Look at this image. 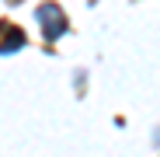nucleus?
<instances>
[{
  "label": "nucleus",
  "instance_id": "1",
  "mask_svg": "<svg viewBox=\"0 0 160 157\" xmlns=\"http://www.w3.org/2000/svg\"><path fill=\"white\" fill-rule=\"evenodd\" d=\"M42 18H45V32H49V35H59V32H63L59 11H49V7H45V11H42Z\"/></svg>",
  "mask_w": 160,
  "mask_h": 157
}]
</instances>
